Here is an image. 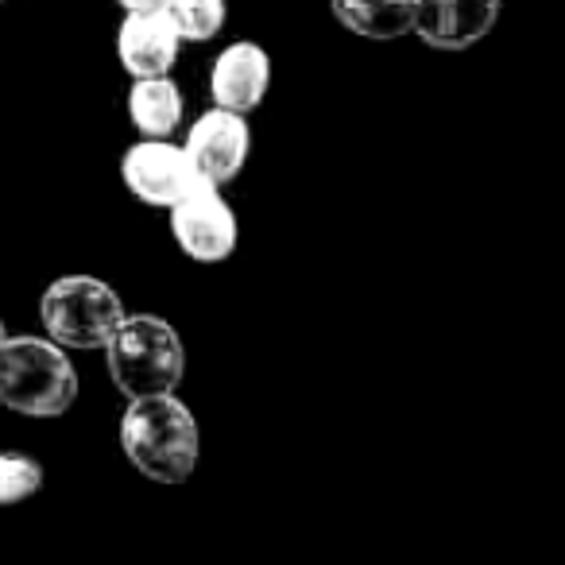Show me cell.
<instances>
[{"label": "cell", "instance_id": "6da1fadb", "mask_svg": "<svg viewBox=\"0 0 565 565\" xmlns=\"http://www.w3.org/2000/svg\"><path fill=\"white\" fill-rule=\"evenodd\" d=\"M125 457L156 484H186L202 461V430L190 407L174 395L128 399L120 418Z\"/></svg>", "mask_w": 565, "mask_h": 565}, {"label": "cell", "instance_id": "9a60e30c", "mask_svg": "<svg viewBox=\"0 0 565 565\" xmlns=\"http://www.w3.org/2000/svg\"><path fill=\"white\" fill-rule=\"evenodd\" d=\"M125 12H151V9H163V0H117Z\"/></svg>", "mask_w": 565, "mask_h": 565}, {"label": "cell", "instance_id": "3957f363", "mask_svg": "<svg viewBox=\"0 0 565 565\" xmlns=\"http://www.w3.org/2000/svg\"><path fill=\"white\" fill-rule=\"evenodd\" d=\"M78 399V372L63 345L9 338L0 345V403L28 418H58Z\"/></svg>", "mask_w": 565, "mask_h": 565}, {"label": "cell", "instance_id": "ba28073f", "mask_svg": "<svg viewBox=\"0 0 565 565\" xmlns=\"http://www.w3.org/2000/svg\"><path fill=\"white\" fill-rule=\"evenodd\" d=\"M267 86H271V58L252 40L228 43L210 66V97L217 109L248 117L264 105Z\"/></svg>", "mask_w": 565, "mask_h": 565}, {"label": "cell", "instance_id": "8fae6325", "mask_svg": "<svg viewBox=\"0 0 565 565\" xmlns=\"http://www.w3.org/2000/svg\"><path fill=\"white\" fill-rule=\"evenodd\" d=\"M182 109H186V102H182V89L171 82V74H163V78H132L128 120H132L143 140H167L182 125Z\"/></svg>", "mask_w": 565, "mask_h": 565}, {"label": "cell", "instance_id": "9c48e42d", "mask_svg": "<svg viewBox=\"0 0 565 565\" xmlns=\"http://www.w3.org/2000/svg\"><path fill=\"white\" fill-rule=\"evenodd\" d=\"M503 0H415V35L438 51L480 43L500 20Z\"/></svg>", "mask_w": 565, "mask_h": 565}, {"label": "cell", "instance_id": "7c38bea8", "mask_svg": "<svg viewBox=\"0 0 565 565\" xmlns=\"http://www.w3.org/2000/svg\"><path fill=\"white\" fill-rule=\"evenodd\" d=\"M341 28L364 40H399L415 32V0H330Z\"/></svg>", "mask_w": 565, "mask_h": 565}, {"label": "cell", "instance_id": "2e32d148", "mask_svg": "<svg viewBox=\"0 0 565 565\" xmlns=\"http://www.w3.org/2000/svg\"><path fill=\"white\" fill-rule=\"evenodd\" d=\"M4 341H9V338H4V322H0V345H4Z\"/></svg>", "mask_w": 565, "mask_h": 565}, {"label": "cell", "instance_id": "e0dca14e", "mask_svg": "<svg viewBox=\"0 0 565 565\" xmlns=\"http://www.w3.org/2000/svg\"><path fill=\"white\" fill-rule=\"evenodd\" d=\"M0 4H4V0H0Z\"/></svg>", "mask_w": 565, "mask_h": 565}, {"label": "cell", "instance_id": "4fadbf2b", "mask_svg": "<svg viewBox=\"0 0 565 565\" xmlns=\"http://www.w3.org/2000/svg\"><path fill=\"white\" fill-rule=\"evenodd\" d=\"M163 12L182 43H205L225 28V0H163Z\"/></svg>", "mask_w": 565, "mask_h": 565}, {"label": "cell", "instance_id": "30bf717a", "mask_svg": "<svg viewBox=\"0 0 565 565\" xmlns=\"http://www.w3.org/2000/svg\"><path fill=\"white\" fill-rule=\"evenodd\" d=\"M179 32L167 20L163 9L151 12H128L117 32V55L132 78H163L179 63Z\"/></svg>", "mask_w": 565, "mask_h": 565}, {"label": "cell", "instance_id": "277c9868", "mask_svg": "<svg viewBox=\"0 0 565 565\" xmlns=\"http://www.w3.org/2000/svg\"><path fill=\"white\" fill-rule=\"evenodd\" d=\"M43 330L63 349H105L125 322V302L109 282L94 275L55 279L40 299Z\"/></svg>", "mask_w": 565, "mask_h": 565}, {"label": "cell", "instance_id": "52a82bcc", "mask_svg": "<svg viewBox=\"0 0 565 565\" xmlns=\"http://www.w3.org/2000/svg\"><path fill=\"white\" fill-rule=\"evenodd\" d=\"M182 148H186L198 179L221 190L225 182H233L236 174L244 171V163H248V148H252L248 120H244L241 113H228L213 105V109H205L202 117L190 125Z\"/></svg>", "mask_w": 565, "mask_h": 565}, {"label": "cell", "instance_id": "5b68a950", "mask_svg": "<svg viewBox=\"0 0 565 565\" xmlns=\"http://www.w3.org/2000/svg\"><path fill=\"white\" fill-rule=\"evenodd\" d=\"M120 179H125L128 194L143 205L156 210H171L194 186H202L194 163H190L186 148L171 140H140L125 151L120 159ZM210 186V182H205Z\"/></svg>", "mask_w": 565, "mask_h": 565}, {"label": "cell", "instance_id": "5bb4252c", "mask_svg": "<svg viewBox=\"0 0 565 565\" xmlns=\"http://www.w3.org/2000/svg\"><path fill=\"white\" fill-rule=\"evenodd\" d=\"M43 488L40 461L24 454H0V503H20Z\"/></svg>", "mask_w": 565, "mask_h": 565}, {"label": "cell", "instance_id": "8992f818", "mask_svg": "<svg viewBox=\"0 0 565 565\" xmlns=\"http://www.w3.org/2000/svg\"><path fill=\"white\" fill-rule=\"evenodd\" d=\"M171 233L194 264H221L236 252V213L217 186H194L171 205Z\"/></svg>", "mask_w": 565, "mask_h": 565}, {"label": "cell", "instance_id": "7a4b0ae2", "mask_svg": "<svg viewBox=\"0 0 565 565\" xmlns=\"http://www.w3.org/2000/svg\"><path fill=\"white\" fill-rule=\"evenodd\" d=\"M105 364L125 399L174 395L186 372V349L171 322L156 315H125L105 345Z\"/></svg>", "mask_w": 565, "mask_h": 565}]
</instances>
